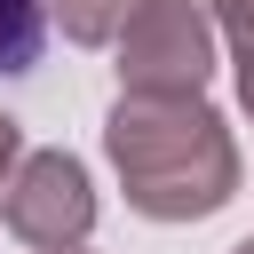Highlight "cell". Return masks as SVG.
I'll return each instance as SVG.
<instances>
[{"mask_svg": "<svg viewBox=\"0 0 254 254\" xmlns=\"http://www.w3.org/2000/svg\"><path fill=\"white\" fill-rule=\"evenodd\" d=\"M103 143L127 183V206L151 222H198V214L230 206V190H238L230 127L198 95H119Z\"/></svg>", "mask_w": 254, "mask_h": 254, "instance_id": "1", "label": "cell"}, {"mask_svg": "<svg viewBox=\"0 0 254 254\" xmlns=\"http://www.w3.org/2000/svg\"><path fill=\"white\" fill-rule=\"evenodd\" d=\"M214 71V24L198 0H143L119 24V87L127 95H198Z\"/></svg>", "mask_w": 254, "mask_h": 254, "instance_id": "2", "label": "cell"}, {"mask_svg": "<svg viewBox=\"0 0 254 254\" xmlns=\"http://www.w3.org/2000/svg\"><path fill=\"white\" fill-rule=\"evenodd\" d=\"M0 222H8L24 246H40V254L79 246V238L95 230L87 167H79L71 151H24L16 175H8V190H0Z\"/></svg>", "mask_w": 254, "mask_h": 254, "instance_id": "3", "label": "cell"}, {"mask_svg": "<svg viewBox=\"0 0 254 254\" xmlns=\"http://www.w3.org/2000/svg\"><path fill=\"white\" fill-rule=\"evenodd\" d=\"M48 40V0H0V79H24Z\"/></svg>", "mask_w": 254, "mask_h": 254, "instance_id": "4", "label": "cell"}, {"mask_svg": "<svg viewBox=\"0 0 254 254\" xmlns=\"http://www.w3.org/2000/svg\"><path fill=\"white\" fill-rule=\"evenodd\" d=\"M135 8H143V0H48V16L64 24V40H79V48L119 40V24H127Z\"/></svg>", "mask_w": 254, "mask_h": 254, "instance_id": "5", "label": "cell"}, {"mask_svg": "<svg viewBox=\"0 0 254 254\" xmlns=\"http://www.w3.org/2000/svg\"><path fill=\"white\" fill-rule=\"evenodd\" d=\"M214 24L230 40V64H238V95L254 111V0H214Z\"/></svg>", "mask_w": 254, "mask_h": 254, "instance_id": "6", "label": "cell"}, {"mask_svg": "<svg viewBox=\"0 0 254 254\" xmlns=\"http://www.w3.org/2000/svg\"><path fill=\"white\" fill-rule=\"evenodd\" d=\"M16 159H24V135H16V119H0V175H8Z\"/></svg>", "mask_w": 254, "mask_h": 254, "instance_id": "7", "label": "cell"}, {"mask_svg": "<svg viewBox=\"0 0 254 254\" xmlns=\"http://www.w3.org/2000/svg\"><path fill=\"white\" fill-rule=\"evenodd\" d=\"M56 254H87V246H56Z\"/></svg>", "mask_w": 254, "mask_h": 254, "instance_id": "8", "label": "cell"}, {"mask_svg": "<svg viewBox=\"0 0 254 254\" xmlns=\"http://www.w3.org/2000/svg\"><path fill=\"white\" fill-rule=\"evenodd\" d=\"M230 254H254V238H246V246H230Z\"/></svg>", "mask_w": 254, "mask_h": 254, "instance_id": "9", "label": "cell"}]
</instances>
